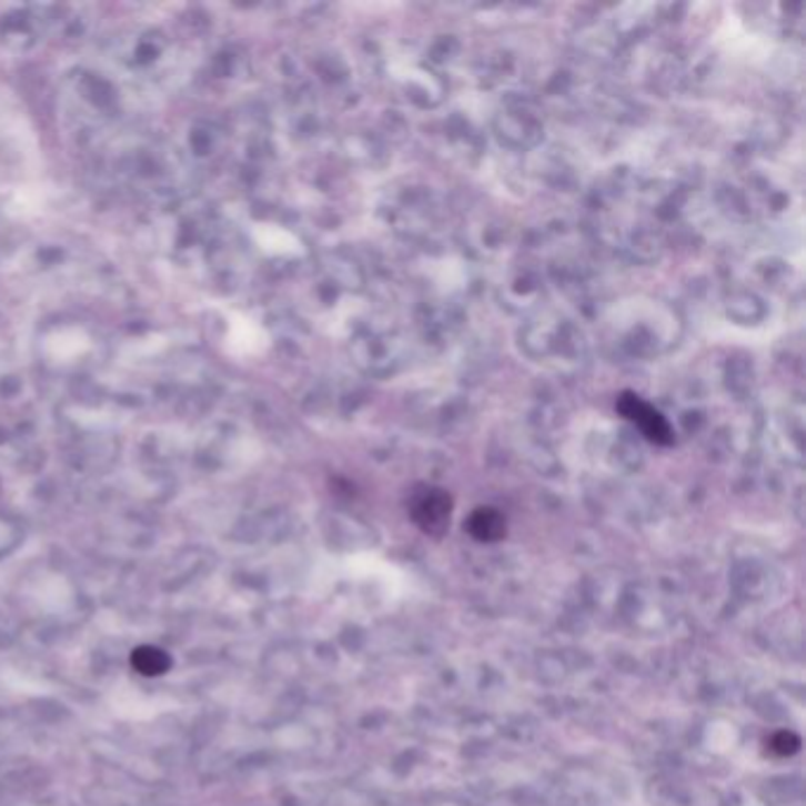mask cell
<instances>
[{"instance_id":"obj_1","label":"cell","mask_w":806,"mask_h":806,"mask_svg":"<svg viewBox=\"0 0 806 806\" xmlns=\"http://www.w3.org/2000/svg\"><path fill=\"white\" fill-rule=\"evenodd\" d=\"M410 513H412V521L424 530L426 535L440 537L450 525L452 497L445 490L424 485L419 492L412 494Z\"/></svg>"},{"instance_id":"obj_2","label":"cell","mask_w":806,"mask_h":806,"mask_svg":"<svg viewBox=\"0 0 806 806\" xmlns=\"http://www.w3.org/2000/svg\"><path fill=\"white\" fill-rule=\"evenodd\" d=\"M617 412L625 416L627 421L644 433L646 440L655 445H672L674 443V431L669 426V421L659 414L653 405L636 395V393H622L617 397Z\"/></svg>"},{"instance_id":"obj_3","label":"cell","mask_w":806,"mask_h":806,"mask_svg":"<svg viewBox=\"0 0 806 806\" xmlns=\"http://www.w3.org/2000/svg\"><path fill=\"white\" fill-rule=\"evenodd\" d=\"M469 533L478 542H500L506 535V521L497 508H475L469 518Z\"/></svg>"},{"instance_id":"obj_4","label":"cell","mask_w":806,"mask_h":806,"mask_svg":"<svg viewBox=\"0 0 806 806\" xmlns=\"http://www.w3.org/2000/svg\"><path fill=\"white\" fill-rule=\"evenodd\" d=\"M131 665L142 676H163L173 667V659L163 648L138 646L131 653Z\"/></svg>"},{"instance_id":"obj_5","label":"cell","mask_w":806,"mask_h":806,"mask_svg":"<svg viewBox=\"0 0 806 806\" xmlns=\"http://www.w3.org/2000/svg\"><path fill=\"white\" fill-rule=\"evenodd\" d=\"M772 747H774V753H778V755H795L799 749V738L795 736V733L783 731V733H776L774 740H772Z\"/></svg>"}]
</instances>
